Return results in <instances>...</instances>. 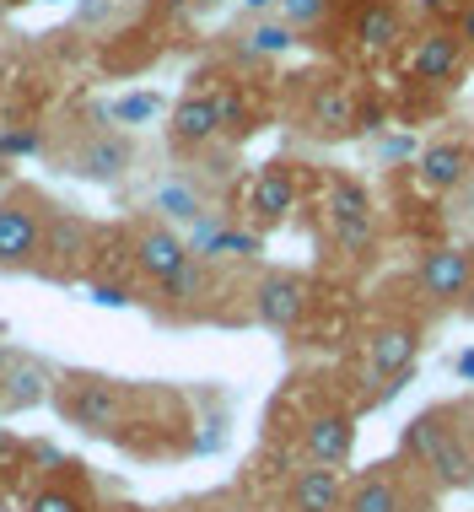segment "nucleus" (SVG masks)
Segmentation results:
<instances>
[{"label":"nucleus","instance_id":"1","mask_svg":"<svg viewBox=\"0 0 474 512\" xmlns=\"http://www.w3.org/2000/svg\"><path fill=\"white\" fill-rule=\"evenodd\" d=\"M399 453L442 491H469L474 486V399H442L410 415L399 437Z\"/></svg>","mask_w":474,"mask_h":512},{"label":"nucleus","instance_id":"2","mask_svg":"<svg viewBox=\"0 0 474 512\" xmlns=\"http://www.w3.org/2000/svg\"><path fill=\"white\" fill-rule=\"evenodd\" d=\"M49 405L60 410V421L81 426V432L114 437L130 421V410L141 405V389H130L124 378H108V372H54Z\"/></svg>","mask_w":474,"mask_h":512},{"label":"nucleus","instance_id":"3","mask_svg":"<svg viewBox=\"0 0 474 512\" xmlns=\"http://www.w3.org/2000/svg\"><path fill=\"white\" fill-rule=\"evenodd\" d=\"M297 130L313 135L324 146H340L351 135L372 130V114L361 103V87L340 71H318V76H297Z\"/></svg>","mask_w":474,"mask_h":512},{"label":"nucleus","instance_id":"4","mask_svg":"<svg viewBox=\"0 0 474 512\" xmlns=\"http://www.w3.org/2000/svg\"><path fill=\"white\" fill-rule=\"evenodd\" d=\"M54 211H60V205L33 184L0 189V270H38V254H44Z\"/></svg>","mask_w":474,"mask_h":512},{"label":"nucleus","instance_id":"5","mask_svg":"<svg viewBox=\"0 0 474 512\" xmlns=\"http://www.w3.org/2000/svg\"><path fill=\"white\" fill-rule=\"evenodd\" d=\"M431 496H437V486L404 453L345 480V512H426Z\"/></svg>","mask_w":474,"mask_h":512},{"label":"nucleus","instance_id":"6","mask_svg":"<svg viewBox=\"0 0 474 512\" xmlns=\"http://www.w3.org/2000/svg\"><path fill=\"white\" fill-rule=\"evenodd\" d=\"M324 232L340 254H367L378 243V205H372L367 184H356L351 173H329L324 178V200H318Z\"/></svg>","mask_w":474,"mask_h":512},{"label":"nucleus","instance_id":"7","mask_svg":"<svg viewBox=\"0 0 474 512\" xmlns=\"http://www.w3.org/2000/svg\"><path fill=\"white\" fill-rule=\"evenodd\" d=\"M415 362H421V324L415 318H378L367 329V378L378 383L372 405H383L388 394H399L410 383Z\"/></svg>","mask_w":474,"mask_h":512},{"label":"nucleus","instance_id":"8","mask_svg":"<svg viewBox=\"0 0 474 512\" xmlns=\"http://www.w3.org/2000/svg\"><path fill=\"white\" fill-rule=\"evenodd\" d=\"M410 17L415 11L404 0H351L340 11L345 22V44L361 60H388V54H404L410 44Z\"/></svg>","mask_w":474,"mask_h":512},{"label":"nucleus","instance_id":"9","mask_svg":"<svg viewBox=\"0 0 474 512\" xmlns=\"http://www.w3.org/2000/svg\"><path fill=\"white\" fill-rule=\"evenodd\" d=\"M313 313V281L302 270H259L248 286V318L275 335H297Z\"/></svg>","mask_w":474,"mask_h":512},{"label":"nucleus","instance_id":"10","mask_svg":"<svg viewBox=\"0 0 474 512\" xmlns=\"http://www.w3.org/2000/svg\"><path fill=\"white\" fill-rule=\"evenodd\" d=\"M469 281H474V248H464V243H431L410 270L415 297H421L431 313H458Z\"/></svg>","mask_w":474,"mask_h":512},{"label":"nucleus","instance_id":"11","mask_svg":"<svg viewBox=\"0 0 474 512\" xmlns=\"http://www.w3.org/2000/svg\"><path fill=\"white\" fill-rule=\"evenodd\" d=\"M130 254H135V281L151 286V292H162V286H173L178 275L194 265V248L178 227H167V221L146 216L130 227Z\"/></svg>","mask_w":474,"mask_h":512},{"label":"nucleus","instance_id":"12","mask_svg":"<svg viewBox=\"0 0 474 512\" xmlns=\"http://www.w3.org/2000/svg\"><path fill=\"white\" fill-rule=\"evenodd\" d=\"M297 453L302 464H324V469H345L356 453V410L345 405H313L297 421Z\"/></svg>","mask_w":474,"mask_h":512},{"label":"nucleus","instance_id":"13","mask_svg":"<svg viewBox=\"0 0 474 512\" xmlns=\"http://www.w3.org/2000/svg\"><path fill=\"white\" fill-rule=\"evenodd\" d=\"M92 238H97L92 221H81L76 211H54L49 238H44V254H38V270H33V275H44V281H54V286H76L81 275H87Z\"/></svg>","mask_w":474,"mask_h":512},{"label":"nucleus","instance_id":"14","mask_svg":"<svg viewBox=\"0 0 474 512\" xmlns=\"http://www.w3.org/2000/svg\"><path fill=\"white\" fill-rule=\"evenodd\" d=\"M404 76L415 81V87H453L458 76H464L469 54L458 44L453 27H421V33L404 44Z\"/></svg>","mask_w":474,"mask_h":512},{"label":"nucleus","instance_id":"15","mask_svg":"<svg viewBox=\"0 0 474 512\" xmlns=\"http://www.w3.org/2000/svg\"><path fill=\"white\" fill-rule=\"evenodd\" d=\"M60 162H65V173L87 178V184H119L135 168V135L114 130V124L108 130H87Z\"/></svg>","mask_w":474,"mask_h":512},{"label":"nucleus","instance_id":"16","mask_svg":"<svg viewBox=\"0 0 474 512\" xmlns=\"http://www.w3.org/2000/svg\"><path fill=\"white\" fill-rule=\"evenodd\" d=\"M302 205V178L291 162H264V168L248 178V195H243V216H248V227L259 232H275L281 221L291 216Z\"/></svg>","mask_w":474,"mask_h":512},{"label":"nucleus","instance_id":"17","mask_svg":"<svg viewBox=\"0 0 474 512\" xmlns=\"http://www.w3.org/2000/svg\"><path fill=\"white\" fill-rule=\"evenodd\" d=\"M216 141H221V103H216V92L194 87V92H184V98L167 108V146H173L178 157H194V151H205Z\"/></svg>","mask_w":474,"mask_h":512},{"label":"nucleus","instance_id":"18","mask_svg":"<svg viewBox=\"0 0 474 512\" xmlns=\"http://www.w3.org/2000/svg\"><path fill=\"white\" fill-rule=\"evenodd\" d=\"M415 178H421L426 195H437V200L458 195L474 178V146L458 141V135H437V141H426L415 151Z\"/></svg>","mask_w":474,"mask_h":512},{"label":"nucleus","instance_id":"19","mask_svg":"<svg viewBox=\"0 0 474 512\" xmlns=\"http://www.w3.org/2000/svg\"><path fill=\"white\" fill-rule=\"evenodd\" d=\"M49 480H38L33 491H27L22 512H97V496L87 486V475H81V464L60 459L54 469H44Z\"/></svg>","mask_w":474,"mask_h":512},{"label":"nucleus","instance_id":"20","mask_svg":"<svg viewBox=\"0 0 474 512\" xmlns=\"http://www.w3.org/2000/svg\"><path fill=\"white\" fill-rule=\"evenodd\" d=\"M49 394H54V367L38 362V356H11L6 378H0V415L49 405Z\"/></svg>","mask_w":474,"mask_h":512},{"label":"nucleus","instance_id":"21","mask_svg":"<svg viewBox=\"0 0 474 512\" xmlns=\"http://www.w3.org/2000/svg\"><path fill=\"white\" fill-rule=\"evenodd\" d=\"M286 512H345V475L324 464H302L286 480Z\"/></svg>","mask_w":474,"mask_h":512},{"label":"nucleus","instance_id":"22","mask_svg":"<svg viewBox=\"0 0 474 512\" xmlns=\"http://www.w3.org/2000/svg\"><path fill=\"white\" fill-rule=\"evenodd\" d=\"M151 211H157V221H167V227H194V221L211 216L205 211V195L189 184V178H167V184H157Z\"/></svg>","mask_w":474,"mask_h":512},{"label":"nucleus","instance_id":"23","mask_svg":"<svg viewBox=\"0 0 474 512\" xmlns=\"http://www.w3.org/2000/svg\"><path fill=\"white\" fill-rule=\"evenodd\" d=\"M302 38L291 33V27L281 17H254L248 22V33H243V54L248 60H275V54H291Z\"/></svg>","mask_w":474,"mask_h":512},{"label":"nucleus","instance_id":"24","mask_svg":"<svg viewBox=\"0 0 474 512\" xmlns=\"http://www.w3.org/2000/svg\"><path fill=\"white\" fill-rule=\"evenodd\" d=\"M275 17H281L291 33H324V27L340 17V0H275Z\"/></svg>","mask_w":474,"mask_h":512},{"label":"nucleus","instance_id":"25","mask_svg":"<svg viewBox=\"0 0 474 512\" xmlns=\"http://www.w3.org/2000/svg\"><path fill=\"white\" fill-rule=\"evenodd\" d=\"M157 114H162L157 92H130V98H119V103L103 108V119L114 124V130H135V124H146V119H157Z\"/></svg>","mask_w":474,"mask_h":512},{"label":"nucleus","instance_id":"26","mask_svg":"<svg viewBox=\"0 0 474 512\" xmlns=\"http://www.w3.org/2000/svg\"><path fill=\"white\" fill-rule=\"evenodd\" d=\"M464 6H469V0H410V11H415L426 27H453Z\"/></svg>","mask_w":474,"mask_h":512},{"label":"nucleus","instance_id":"27","mask_svg":"<svg viewBox=\"0 0 474 512\" xmlns=\"http://www.w3.org/2000/svg\"><path fill=\"white\" fill-rule=\"evenodd\" d=\"M27 151H44L38 130H0V162L6 157H27Z\"/></svg>","mask_w":474,"mask_h":512},{"label":"nucleus","instance_id":"28","mask_svg":"<svg viewBox=\"0 0 474 512\" xmlns=\"http://www.w3.org/2000/svg\"><path fill=\"white\" fill-rule=\"evenodd\" d=\"M453 33H458V44H464V54L474 60V0L464 11H458V22H453Z\"/></svg>","mask_w":474,"mask_h":512},{"label":"nucleus","instance_id":"29","mask_svg":"<svg viewBox=\"0 0 474 512\" xmlns=\"http://www.w3.org/2000/svg\"><path fill=\"white\" fill-rule=\"evenodd\" d=\"M22 442H17V432H11V426H0V469H11V464H17L22 459Z\"/></svg>","mask_w":474,"mask_h":512},{"label":"nucleus","instance_id":"30","mask_svg":"<svg viewBox=\"0 0 474 512\" xmlns=\"http://www.w3.org/2000/svg\"><path fill=\"white\" fill-rule=\"evenodd\" d=\"M458 378H464V383H474V351H464V356H458Z\"/></svg>","mask_w":474,"mask_h":512},{"label":"nucleus","instance_id":"31","mask_svg":"<svg viewBox=\"0 0 474 512\" xmlns=\"http://www.w3.org/2000/svg\"><path fill=\"white\" fill-rule=\"evenodd\" d=\"M248 11L254 17H275V0H248Z\"/></svg>","mask_w":474,"mask_h":512},{"label":"nucleus","instance_id":"32","mask_svg":"<svg viewBox=\"0 0 474 512\" xmlns=\"http://www.w3.org/2000/svg\"><path fill=\"white\" fill-rule=\"evenodd\" d=\"M458 313H464L469 324H474V281H469V292H464V302H458Z\"/></svg>","mask_w":474,"mask_h":512},{"label":"nucleus","instance_id":"33","mask_svg":"<svg viewBox=\"0 0 474 512\" xmlns=\"http://www.w3.org/2000/svg\"><path fill=\"white\" fill-rule=\"evenodd\" d=\"M194 11H216V6H227V0H189Z\"/></svg>","mask_w":474,"mask_h":512},{"label":"nucleus","instance_id":"34","mask_svg":"<svg viewBox=\"0 0 474 512\" xmlns=\"http://www.w3.org/2000/svg\"><path fill=\"white\" fill-rule=\"evenodd\" d=\"M11 356H17V351H6V345H0V378H6V367H11Z\"/></svg>","mask_w":474,"mask_h":512},{"label":"nucleus","instance_id":"35","mask_svg":"<svg viewBox=\"0 0 474 512\" xmlns=\"http://www.w3.org/2000/svg\"><path fill=\"white\" fill-rule=\"evenodd\" d=\"M167 512H205V502H184V507H167Z\"/></svg>","mask_w":474,"mask_h":512},{"label":"nucleus","instance_id":"36","mask_svg":"<svg viewBox=\"0 0 474 512\" xmlns=\"http://www.w3.org/2000/svg\"><path fill=\"white\" fill-rule=\"evenodd\" d=\"M108 512H146V507H130V502H124V507H108Z\"/></svg>","mask_w":474,"mask_h":512},{"label":"nucleus","instance_id":"37","mask_svg":"<svg viewBox=\"0 0 474 512\" xmlns=\"http://www.w3.org/2000/svg\"><path fill=\"white\" fill-rule=\"evenodd\" d=\"M0 6H22V0H0Z\"/></svg>","mask_w":474,"mask_h":512}]
</instances>
